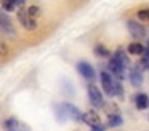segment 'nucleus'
<instances>
[{
	"label": "nucleus",
	"mask_w": 149,
	"mask_h": 131,
	"mask_svg": "<svg viewBox=\"0 0 149 131\" xmlns=\"http://www.w3.org/2000/svg\"><path fill=\"white\" fill-rule=\"evenodd\" d=\"M109 69H111V72L114 73V75L117 77L119 80H122V78H125V67L122 66V64L119 62V61L116 59V58H111V61H109Z\"/></svg>",
	"instance_id": "6"
},
{
	"label": "nucleus",
	"mask_w": 149,
	"mask_h": 131,
	"mask_svg": "<svg viewBox=\"0 0 149 131\" xmlns=\"http://www.w3.org/2000/svg\"><path fill=\"white\" fill-rule=\"evenodd\" d=\"M77 70L80 72V75L87 80H93L95 78V69L87 62V61H80L77 62Z\"/></svg>",
	"instance_id": "5"
},
{
	"label": "nucleus",
	"mask_w": 149,
	"mask_h": 131,
	"mask_svg": "<svg viewBox=\"0 0 149 131\" xmlns=\"http://www.w3.org/2000/svg\"><path fill=\"white\" fill-rule=\"evenodd\" d=\"M88 98H90V102L95 109H103L104 107V101H103V94L98 89V86L90 85L88 86Z\"/></svg>",
	"instance_id": "1"
},
{
	"label": "nucleus",
	"mask_w": 149,
	"mask_h": 131,
	"mask_svg": "<svg viewBox=\"0 0 149 131\" xmlns=\"http://www.w3.org/2000/svg\"><path fill=\"white\" fill-rule=\"evenodd\" d=\"M8 54V46L2 38H0V56H7Z\"/></svg>",
	"instance_id": "21"
},
{
	"label": "nucleus",
	"mask_w": 149,
	"mask_h": 131,
	"mask_svg": "<svg viewBox=\"0 0 149 131\" xmlns=\"http://www.w3.org/2000/svg\"><path fill=\"white\" fill-rule=\"evenodd\" d=\"M26 13H27V16H29L31 19H34L36 16L40 15V8H39V6H36V5H31L29 8L26 10Z\"/></svg>",
	"instance_id": "17"
},
{
	"label": "nucleus",
	"mask_w": 149,
	"mask_h": 131,
	"mask_svg": "<svg viewBox=\"0 0 149 131\" xmlns=\"http://www.w3.org/2000/svg\"><path fill=\"white\" fill-rule=\"evenodd\" d=\"M61 109L64 110V114H66V117H71L72 120H82V114H80V110H79L77 107H75L74 104H69V102H63L61 104Z\"/></svg>",
	"instance_id": "7"
},
{
	"label": "nucleus",
	"mask_w": 149,
	"mask_h": 131,
	"mask_svg": "<svg viewBox=\"0 0 149 131\" xmlns=\"http://www.w3.org/2000/svg\"><path fill=\"white\" fill-rule=\"evenodd\" d=\"M0 29L3 32H7L8 35H15V29L11 26V19L5 11H0Z\"/></svg>",
	"instance_id": "9"
},
{
	"label": "nucleus",
	"mask_w": 149,
	"mask_h": 131,
	"mask_svg": "<svg viewBox=\"0 0 149 131\" xmlns=\"http://www.w3.org/2000/svg\"><path fill=\"white\" fill-rule=\"evenodd\" d=\"M138 18H139V21H149V8L139 10V11H138Z\"/></svg>",
	"instance_id": "18"
},
{
	"label": "nucleus",
	"mask_w": 149,
	"mask_h": 131,
	"mask_svg": "<svg viewBox=\"0 0 149 131\" xmlns=\"http://www.w3.org/2000/svg\"><path fill=\"white\" fill-rule=\"evenodd\" d=\"M114 94H117L119 98H122V96H123V89H122V85H120L119 80L114 82Z\"/></svg>",
	"instance_id": "19"
},
{
	"label": "nucleus",
	"mask_w": 149,
	"mask_h": 131,
	"mask_svg": "<svg viewBox=\"0 0 149 131\" xmlns=\"http://www.w3.org/2000/svg\"><path fill=\"white\" fill-rule=\"evenodd\" d=\"M128 78H130V83L133 86H141L143 85V73L138 67H133L128 73Z\"/></svg>",
	"instance_id": "10"
},
{
	"label": "nucleus",
	"mask_w": 149,
	"mask_h": 131,
	"mask_svg": "<svg viewBox=\"0 0 149 131\" xmlns=\"http://www.w3.org/2000/svg\"><path fill=\"white\" fill-rule=\"evenodd\" d=\"M128 53H132V54H143V53H144V46H143L139 42H133V43L128 45Z\"/></svg>",
	"instance_id": "13"
},
{
	"label": "nucleus",
	"mask_w": 149,
	"mask_h": 131,
	"mask_svg": "<svg viewBox=\"0 0 149 131\" xmlns=\"http://www.w3.org/2000/svg\"><path fill=\"white\" fill-rule=\"evenodd\" d=\"M127 27H128L130 34H132L135 38H144L146 37L144 26H141L138 21H135V19H130V21L127 22Z\"/></svg>",
	"instance_id": "2"
},
{
	"label": "nucleus",
	"mask_w": 149,
	"mask_h": 131,
	"mask_svg": "<svg viewBox=\"0 0 149 131\" xmlns=\"http://www.w3.org/2000/svg\"><path fill=\"white\" fill-rule=\"evenodd\" d=\"M107 125H109V126H112V128L120 126V125H122V118H120V115L111 114V115H109V121H107Z\"/></svg>",
	"instance_id": "15"
},
{
	"label": "nucleus",
	"mask_w": 149,
	"mask_h": 131,
	"mask_svg": "<svg viewBox=\"0 0 149 131\" xmlns=\"http://www.w3.org/2000/svg\"><path fill=\"white\" fill-rule=\"evenodd\" d=\"M82 120H84L90 128H95V126H98V125H101V118L95 110H88V112H85V114H82Z\"/></svg>",
	"instance_id": "8"
},
{
	"label": "nucleus",
	"mask_w": 149,
	"mask_h": 131,
	"mask_svg": "<svg viewBox=\"0 0 149 131\" xmlns=\"http://www.w3.org/2000/svg\"><path fill=\"white\" fill-rule=\"evenodd\" d=\"M114 58H116V59L119 61V62L122 64L123 67H125V69H127V67L130 66V61H128V56H127V53H125V51L122 50V48H119V50L116 51V54H114Z\"/></svg>",
	"instance_id": "12"
},
{
	"label": "nucleus",
	"mask_w": 149,
	"mask_h": 131,
	"mask_svg": "<svg viewBox=\"0 0 149 131\" xmlns=\"http://www.w3.org/2000/svg\"><path fill=\"white\" fill-rule=\"evenodd\" d=\"M16 131H31V130H29V126H27V125L19 123V125H18V128H16Z\"/></svg>",
	"instance_id": "22"
},
{
	"label": "nucleus",
	"mask_w": 149,
	"mask_h": 131,
	"mask_svg": "<svg viewBox=\"0 0 149 131\" xmlns=\"http://www.w3.org/2000/svg\"><path fill=\"white\" fill-rule=\"evenodd\" d=\"M18 125H19V121H18V120H16V118H13V117H11V118H8V120H5V123H3V126H5V128H7V130H8V131H11V130H13V131H16V128H18Z\"/></svg>",
	"instance_id": "16"
},
{
	"label": "nucleus",
	"mask_w": 149,
	"mask_h": 131,
	"mask_svg": "<svg viewBox=\"0 0 149 131\" xmlns=\"http://www.w3.org/2000/svg\"><path fill=\"white\" fill-rule=\"evenodd\" d=\"M135 102H136V109L138 110H144V109L149 107V96L146 93H138L135 98Z\"/></svg>",
	"instance_id": "11"
},
{
	"label": "nucleus",
	"mask_w": 149,
	"mask_h": 131,
	"mask_svg": "<svg viewBox=\"0 0 149 131\" xmlns=\"http://www.w3.org/2000/svg\"><path fill=\"white\" fill-rule=\"evenodd\" d=\"M18 19H19L21 26H23L24 29H27V30H36V27H37L36 19H31L29 16H27L26 10H18Z\"/></svg>",
	"instance_id": "4"
},
{
	"label": "nucleus",
	"mask_w": 149,
	"mask_h": 131,
	"mask_svg": "<svg viewBox=\"0 0 149 131\" xmlns=\"http://www.w3.org/2000/svg\"><path fill=\"white\" fill-rule=\"evenodd\" d=\"M2 8L5 11H13V10H16V5H15V2H3L2 3Z\"/></svg>",
	"instance_id": "20"
},
{
	"label": "nucleus",
	"mask_w": 149,
	"mask_h": 131,
	"mask_svg": "<svg viewBox=\"0 0 149 131\" xmlns=\"http://www.w3.org/2000/svg\"><path fill=\"white\" fill-rule=\"evenodd\" d=\"M95 54H96V56H101V58L111 56L109 50H107L106 46H103V45H96V46H95Z\"/></svg>",
	"instance_id": "14"
},
{
	"label": "nucleus",
	"mask_w": 149,
	"mask_h": 131,
	"mask_svg": "<svg viewBox=\"0 0 149 131\" xmlns=\"http://www.w3.org/2000/svg\"><path fill=\"white\" fill-rule=\"evenodd\" d=\"M100 80H101V86H103L104 93H106L107 96H114V78L111 77V73L101 72Z\"/></svg>",
	"instance_id": "3"
},
{
	"label": "nucleus",
	"mask_w": 149,
	"mask_h": 131,
	"mask_svg": "<svg viewBox=\"0 0 149 131\" xmlns=\"http://www.w3.org/2000/svg\"><path fill=\"white\" fill-rule=\"evenodd\" d=\"M91 131H106V126H104V125H98V126H95Z\"/></svg>",
	"instance_id": "23"
}]
</instances>
